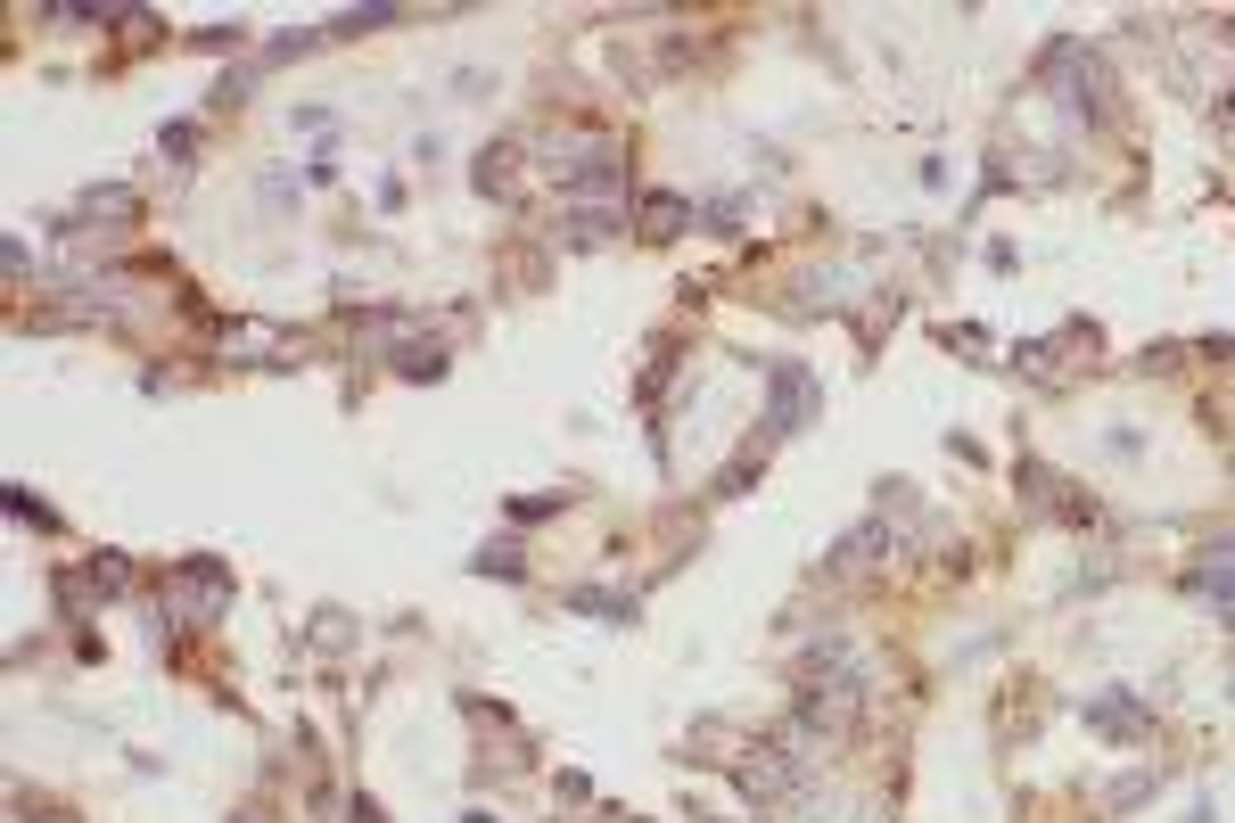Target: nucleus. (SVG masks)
<instances>
[{"label": "nucleus", "mask_w": 1235, "mask_h": 823, "mask_svg": "<svg viewBox=\"0 0 1235 823\" xmlns=\"http://www.w3.org/2000/svg\"><path fill=\"white\" fill-rule=\"evenodd\" d=\"M643 223H659L651 239H675V223H693V206L684 198H643Z\"/></svg>", "instance_id": "nucleus-3"}, {"label": "nucleus", "mask_w": 1235, "mask_h": 823, "mask_svg": "<svg viewBox=\"0 0 1235 823\" xmlns=\"http://www.w3.org/2000/svg\"><path fill=\"white\" fill-rule=\"evenodd\" d=\"M807 420H816V379L799 363H774V437L807 429Z\"/></svg>", "instance_id": "nucleus-2"}, {"label": "nucleus", "mask_w": 1235, "mask_h": 823, "mask_svg": "<svg viewBox=\"0 0 1235 823\" xmlns=\"http://www.w3.org/2000/svg\"><path fill=\"white\" fill-rule=\"evenodd\" d=\"M1087 716H1096V725H1104V733H1145V716L1128 709V700H1096V709H1087Z\"/></svg>", "instance_id": "nucleus-4"}, {"label": "nucleus", "mask_w": 1235, "mask_h": 823, "mask_svg": "<svg viewBox=\"0 0 1235 823\" xmlns=\"http://www.w3.org/2000/svg\"><path fill=\"white\" fill-rule=\"evenodd\" d=\"M223 601H231V577H223L215 561L173 568V610H182L189 626H215V617H223Z\"/></svg>", "instance_id": "nucleus-1"}]
</instances>
